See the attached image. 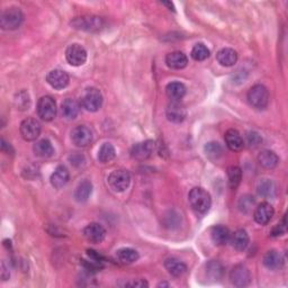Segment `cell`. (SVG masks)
I'll use <instances>...</instances> for the list:
<instances>
[{"instance_id":"6da1fadb","label":"cell","mask_w":288,"mask_h":288,"mask_svg":"<svg viewBox=\"0 0 288 288\" xmlns=\"http://www.w3.org/2000/svg\"><path fill=\"white\" fill-rule=\"evenodd\" d=\"M188 200H189L193 210L198 214H205L206 212H209L212 206V198L210 193H207L204 188L201 187L193 188L189 195H188Z\"/></svg>"},{"instance_id":"7a4b0ae2","label":"cell","mask_w":288,"mask_h":288,"mask_svg":"<svg viewBox=\"0 0 288 288\" xmlns=\"http://www.w3.org/2000/svg\"><path fill=\"white\" fill-rule=\"evenodd\" d=\"M23 21H24V15L20 8L11 7L5 9L0 16V26L5 31H14L20 28Z\"/></svg>"},{"instance_id":"3957f363","label":"cell","mask_w":288,"mask_h":288,"mask_svg":"<svg viewBox=\"0 0 288 288\" xmlns=\"http://www.w3.org/2000/svg\"><path fill=\"white\" fill-rule=\"evenodd\" d=\"M248 102L257 110H264L269 104V91L262 84H254L248 91Z\"/></svg>"},{"instance_id":"277c9868","label":"cell","mask_w":288,"mask_h":288,"mask_svg":"<svg viewBox=\"0 0 288 288\" xmlns=\"http://www.w3.org/2000/svg\"><path fill=\"white\" fill-rule=\"evenodd\" d=\"M72 27L75 30L84 31V32H98L104 28V20L98 16H81L75 17L71 22Z\"/></svg>"},{"instance_id":"5b68a950","label":"cell","mask_w":288,"mask_h":288,"mask_svg":"<svg viewBox=\"0 0 288 288\" xmlns=\"http://www.w3.org/2000/svg\"><path fill=\"white\" fill-rule=\"evenodd\" d=\"M104 98L101 90L97 88H88L81 97V106L84 110L91 113L99 111L103 106Z\"/></svg>"},{"instance_id":"8992f818","label":"cell","mask_w":288,"mask_h":288,"mask_svg":"<svg viewBox=\"0 0 288 288\" xmlns=\"http://www.w3.org/2000/svg\"><path fill=\"white\" fill-rule=\"evenodd\" d=\"M37 115L44 122H51L56 116V104L51 96H43L37 103Z\"/></svg>"},{"instance_id":"52a82bcc","label":"cell","mask_w":288,"mask_h":288,"mask_svg":"<svg viewBox=\"0 0 288 288\" xmlns=\"http://www.w3.org/2000/svg\"><path fill=\"white\" fill-rule=\"evenodd\" d=\"M108 183H110L112 189H114L115 191L122 193L126 190L131 183V176L129 171L122 169L115 170L108 177Z\"/></svg>"},{"instance_id":"ba28073f","label":"cell","mask_w":288,"mask_h":288,"mask_svg":"<svg viewBox=\"0 0 288 288\" xmlns=\"http://www.w3.org/2000/svg\"><path fill=\"white\" fill-rule=\"evenodd\" d=\"M65 59L73 67H80L87 61V51L80 44H71L65 51Z\"/></svg>"},{"instance_id":"9c48e42d","label":"cell","mask_w":288,"mask_h":288,"mask_svg":"<svg viewBox=\"0 0 288 288\" xmlns=\"http://www.w3.org/2000/svg\"><path fill=\"white\" fill-rule=\"evenodd\" d=\"M41 124L35 119H26L22 122L20 131L25 141H35L41 134Z\"/></svg>"},{"instance_id":"30bf717a","label":"cell","mask_w":288,"mask_h":288,"mask_svg":"<svg viewBox=\"0 0 288 288\" xmlns=\"http://www.w3.org/2000/svg\"><path fill=\"white\" fill-rule=\"evenodd\" d=\"M71 141L79 148H86L92 142V133L90 129L84 125L75 126L71 132Z\"/></svg>"},{"instance_id":"8fae6325","label":"cell","mask_w":288,"mask_h":288,"mask_svg":"<svg viewBox=\"0 0 288 288\" xmlns=\"http://www.w3.org/2000/svg\"><path fill=\"white\" fill-rule=\"evenodd\" d=\"M231 282L237 287H244L249 285L251 280V275H250L249 269L243 266V264H238L235 266L230 273Z\"/></svg>"},{"instance_id":"7c38bea8","label":"cell","mask_w":288,"mask_h":288,"mask_svg":"<svg viewBox=\"0 0 288 288\" xmlns=\"http://www.w3.org/2000/svg\"><path fill=\"white\" fill-rule=\"evenodd\" d=\"M46 81L50 84L52 88L58 89V90H61V89L65 88L69 84L70 78L69 74L63 71V70H52L46 75Z\"/></svg>"},{"instance_id":"4fadbf2b","label":"cell","mask_w":288,"mask_h":288,"mask_svg":"<svg viewBox=\"0 0 288 288\" xmlns=\"http://www.w3.org/2000/svg\"><path fill=\"white\" fill-rule=\"evenodd\" d=\"M83 237L90 243H101L106 237V230L101 224L90 223L84 228Z\"/></svg>"},{"instance_id":"5bb4252c","label":"cell","mask_w":288,"mask_h":288,"mask_svg":"<svg viewBox=\"0 0 288 288\" xmlns=\"http://www.w3.org/2000/svg\"><path fill=\"white\" fill-rule=\"evenodd\" d=\"M273 214H275L273 207L269 204V203L263 202L256 207V210H254V213H253V217H254V221H256L258 224L266 225L271 221Z\"/></svg>"},{"instance_id":"9a60e30c","label":"cell","mask_w":288,"mask_h":288,"mask_svg":"<svg viewBox=\"0 0 288 288\" xmlns=\"http://www.w3.org/2000/svg\"><path fill=\"white\" fill-rule=\"evenodd\" d=\"M154 150L153 141H144V142L136 143L131 150V155L136 160H145L151 157Z\"/></svg>"},{"instance_id":"2e32d148","label":"cell","mask_w":288,"mask_h":288,"mask_svg":"<svg viewBox=\"0 0 288 288\" xmlns=\"http://www.w3.org/2000/svg\"><path fill=\"white\" fill-rule=\"evenodd\" d=\"M187 112L180 102H171L167 107V119L172 123H181L186 119Z\"/></svg>"},{"instance_id":"e0dca14e","label":"cell","mask_w":288,"mask_h":288,"mask_svg":"<svg viewBox=\"0 0 288 288\" xmlns=\"http://www.w3.org/2000/svg\"><path fill=\"white\" fill-rule=\"evenodd\" d=\"M211 238L215 245H225L230 242V230L224 225H215L211 230Z\"/></svg>"},{"instance_id":"ac0fdd59","label":"cell","mask_w":288,"mask_h":288,"mask_svg":"<svg viewBox=\"0 0 288 288\" xmlns=\"http://www.w3.org/2000/svg\"><path fill=\"white\" fill-rule=\"evenodd\" d=\"M224 139H225L226 146H228L231 151L238 152V151H241L243 149L244 141L237 130H234V129L229 130L225 133Z\"/></svg>"},{"instance_id":"d6986e66","label":"cell","mask_w":288,"mask_h":288,"mask_svg":"<svg viewBox=\"0 0 288 288\" xmlns=\"http://www.w3.org/2000/svg\"><path fill=\"white\" fill-rule=\"evenodd\" d=\"M166 63L170 69L180 70L187 67L188 59L186 54H183L180 51L171 52L166 56Z\"/></svg>"},{"instance_id":"ffe728a7","label":"cell","mask_w":288,"mask_h":288,"mask_svg":"<svg viewBox=\"0 0 288 288\" xmlns=\"http://www.w3.org/2000/svg\"><path fill=\"white\" fill-rule=\"evenodd\" d=\"M69 179H70L69 170L64 166H59L54 170V172L52 173L50 180L52 186L56 188V189H60V188H62L67 185Z\"/></svg>"},{"instance_id":"44dd1931","label":"cell","mask_w":288,"mask_h":288,"mask_svg":"<svg viewBox=\"0 0 288 288\" xmlns=\"http://www.w3.org/2000/svg\"><path fill=\"white\" fill-rule=\"evenodd\" d=\"M80 112V105L77 101L72 98H67L61 104V113L67 120H74Z\"/></svg>"},{"instance_id":"7402d4cb","label":"cell","mask_w":288,"mask_h":288,"mask_svg":"<svg viewBox=\"0 0 288 288\" xmlns=\"http://www.w3.org/2000/svg\"><path fill=\"white\" fill-rule=\"evenodd\" d=\"M230 242L237 251H244L249 245V235L247 231L238 230L233 234H231Z\"/></svg>"},{"instance_id":"603a6c76","label":"cell","mask_w":288,"mask_h":288,"mask_svg":"<svg viewBox=\"0 0 288 288\" xmlns=\"http://www.w3.org/2000/svg\"><path fill=\"white\" fill-rule=\"evenodd\" d=\"M217 62L223 67H232L238 61V53L233 49H222L216 55Z\"/></svg>"},{"instance_id":"cb8c5ba5","label":"cell","mask_w":288,"mask_h":288,"mask_svg":"<svg viewBox=\"0 0 288 288\" xmlns=\"http://www.w3.org/2000/svg\"><path fill=\"white\" fill-rule=\"evenodd\" d=\"M166 93L171 102H180V99L186 95V87L181 82H171L166 88Z\"/></svg>"},{"instance_id":"d4e9b609","label":"cell","mask_w":288,"mask_h":288,"mask_svg":"<svg viewBox=\"0 0 288 288\" xmlns=\"http://www.w3.org/2000/svg\"><path fill=\"white\" fill-rule=\"evenodd\" d=\"M92 193V183L89 180H83L75 188L74 200L78 203H86Z\"/></svg>"},{"instance_id":"484cf974","label":"cell","mask_w":288,"mask_h":288,"mask_svg":"<svg viewBox=\"0 0 288 288\" xmlns=\"http://www.w3.org/2000/svg\"><path fill=\"white\" fill-rule=\"evenodd\" d=\"M258 161L263 168L273 169L277 167L278 162H279V158H278V155L273 151L264 150L258 155Z\"/></svg>"},{"instance_id":"4316f807","label":"cell","mask_w":288,"mask_h":288,"mask_svg":"<svg viewBox=\"0 0 288 288\" xmlns=\"http://www.w3.org/2000/svg\"><path fill=\"white\" fill-rule=\"evenodd\" d=\"M263 264L269 270H277L282 264V258L280 253L276 250H270L263 256Z\"/></svg>"},{"instance_id":"83f0119b","label":"cell","mask_w":288,"mask_h":288,"mask_svg":"<svg viewBox=\"0 0 288 288\" xmlns=\"http://www.w3.org/2000/svg\"><path fill=\"white\" fill-rule=\"evenodd\" d=\"M164 267L168 270L170 275L174 277L182 276L183 273L187 271V266L180 260H178L176 258H169L164 261Z\"/></svg>"},{"instance_id":"f1b7e54d","label":"cell","mask_w":288,"mask_h":288,"mask_svg":"<svg viewBox=\"0 0 288 288\" xmlns=\"http://www.w3.org/2000/svg\"><path fill=\"white\" fill-rule=\"evenodd\" d=\"M257 191L263 198H273L276 196V185L270 179H261L257 185Z\"/></svg>"},{"instance_id":"f546056e","label":"cell","mask_w":288,"mask_h":288,"mask_svg":"<svg viewBox=\"0 0 288 288\" xmlns=\"http://www.w3.org/2000/svg\"><path fill=\"white\" fill-rule=\"evenodd\" d=\"M34 153L40 158H50L54 154V148L49 140H41L34 145Z\"/></svg>"},{"instance_id":"4dcf8cb0","label":"cell","mask_w":288,"mask_h":288,"mask_svg":"<svg viewBox=\"0 0 288 288\" xmlns=\"http://www.w3.org/2000/svg\"><path fill=\"white\" fill-rule=\"evenodd\" d=\"M116 257L120 260V262L124 264H131L135 261H138L139 253L136 250L132 248H122L120 250H117Z\"/></svg>"},{"instance_id":"1f68e13d","label":"cell","mask_w":288,"mask_h":288,"mask_svg":"<svg viewBox=\"0 0 288 288\" xmlns=\"http://www.w3.org/2000/svg\"><path fill=\"white\" fill-rule=\"evenodd\" d=\"M116 151L114 145L111 143H104L101 149L98 151V160L102 163H108L111 162L113 159L115 158Z\"/></svg>"},{"instance_id":"d6a6232c","label":"cell","mask_w":288,"mask_h":288,"mask_svg":"<svg viewBox=\"0 0 288 288\" xmlns=\"http://www.w3.org/2000/svg\"><path fill=\"white\" fill-rule=\"evenodd\" d=\"M206 276L212 280H219L223 276V266L220 261L212 260L206 264Z\"/></svg>"},{"instance_id":"836d02e7","label":"cell","mask_w":288,"mask_h":288,"mask_svg":"<svg viewBox=\"0 0 288 288\" xmlns=\"http://www.w3.org/2000/svg\"><path fill=\"white\" fill-rule=\"evenodd\" d=\"M14 104L17 110L20 111H26L31 106V97L30 93L26 90H21L20 92H17L14 98Z\"/></svg>"},{"instance_id":"e575fe53","label":"cell","mask_w":288,"mask_h":288,"mask_svg":"<svg viewBox=\"0 0 288 288\" xmlns=\"http://www.w3.org/2000/svg\"><path fill=\"white\" fill-rule=\"evenodd\" d=\"M228 179L229 185L232 189H235L239 185L241 180H242V170L240 167L232 166L228 169Z\"/></svg>"},{"instance_id":"d590c367","label":"cell","mask_w":288,"mask_h":288,"mask_svg":"<svg viewBox=\"0 0 288 288\" xmlns=\"http://www.w3.org/2000/svg\"><path fill=\"white\" fill-rule=\"evenodd\" d=\"M210 56V50L207 49V46L198 43L194 46L191 50V58L195 61H204Z\"/></svg>"},{"instance_id":"8d00e7d4","label":"cell","mask_w":288,"mask_h":288,"mask_svg":"<svg viewBox=\"0 0 288 288\" xmlns=\"http://www.w3.org/2000/svg\"><path fill=\"white\" fill-rule=\"evenodd\" d=\"M205 153L211 159H219L222 153H223V148H222L220 143L217 142H210L206 143L204 146Z\"/></svg>"},{"instance_id":"74e56055","label":"cell","mask_w":288,"mask_h":288,"mask_svg":"<svg viewBox=\"0 0 288 288\" xmlns=\"http://www.w3.org/2000/svg\"><path fill=\"white\" fill-rule=\"evenodd\" d=\"M254 203L256 202H254L253 197L250 195H244L239 200L238 207L242 213H249V212H251V210L253 209Z\"/></svg>"},{"instance_id":"f35d334b","label":"cell","mask_w":288,"mask_h":288,"mask_svg":"<svg viewBox=\"0 0 288 288\" xmlns=\"http://www.w3.org/2000/svg\"><path fill=\"white\" fill-rule=\"evenodd\" d=\"M245 140H247V144L249 145V148H258L262 142L261 135L257 133V132H248Z\"/></svg>"},{"instance_id":"ab89813d","label":"cell","mask_w":288,"mask_h":288,"mask_svg":"<svg viewBox=\"0 0 288 288\" xmlns=\"http://www.w3.org/2000/svg\"><path fill=\"white\" fill-rule=\"evenodd\" d=\"M70 161H71V163L73 164V166H81V163L84 162V159L82 155H80V154H73L70 157Z\"/></svg>"},{"instance_id":"60d3db41","label":"cell","mask_w":288,"mask_h":288,"mask_svg":"<svg viewBox=\"0 0 288 288\" xmlns=\"http://www.w3.org/2000/svg\"><path fill=\"white\" fill-rule=\"evenodd\" d=\"M285 222H284V224H278L276 225L275 228H273L272 230V232H271V235L272 237H280V235H282V233L285 232Z\"/></svg>"},{"instance_id":"b9f144b4","label":"cell","mask_w":288,"mask_h":288,"mask_svg":"<svg viewBox=\"0 0 288 288\" xmlns=\"http://www.w3.org/2000/svg\"><path fill=\"white\" fill-rule=\"evenodd\" d=\"M126 286H132V287H140V288H142V287H148V282H146L145 280H142V279H139V280H135V281H132V282H129V284H126Z\"/></svg>"},{"instance_id":"7bdbcfd3","label":"cell","mask_w":288,"mask_h":288,"mask_svg":"<svg viewBox=\"0 0 288 288\" xmlns=\"http://www.w3.org/2000/svg\"><path fill=\"white\" fill-rule=\"evenodd\" d=\"M2 151L5 153H7V154H9V151H12V152H13V149H12L11 144L7 143L4 139L2 140Z\"/></svg>"},{"instance_id":"ee69618b","label":"cell","mask_w":288,"mask_h":288,"mask_svg":"<svg viewBox=\"0 0 288 288\" xmlns=\"http://www.w3.org/2000/svg\"><path fill=\"white\" fill-rule=\"evenodd\" d=\"M9 276L11 275H9V271H7L6 264H5V262H3V264H2V278H3V280H7Z\"/></svg>"},{"instance_id":"f6af8a7d","label":"cell","mask_w":288,"mask_h":288,"mask_svg":"<svg viewBox=\"0 0 288 288\" xmlns=\"http://www.w3.org/2000/svg\"><path fill=\"white\" fill-rule=\"evenodd\" d=\"M162 5H164V6H168L170 9H172V11H174V7H173V5L170 3V2H168V3H162Z\"/></svg>"},{"instance_id":"bcb514c9","label":"cell","mask_w":288,"mask_h":288,"mask_svg":"<svg viewBox=\"0 0 288 288\" xmlns=\"http://www.w3.org/2000/svg\"><path fill=\"white\" fill-rule=\"evenodd\" d=\"M159 286H169V284H166V282H161Z\"/></svg>"}]
</instances>
